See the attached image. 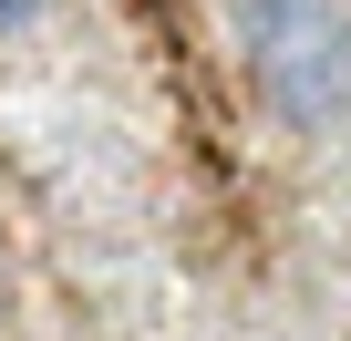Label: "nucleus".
I'll return each instance as SVG.
<instances>
[{"mask_svg": "<svg viewBox=\"0 0 351 341\" xmlns=\"http://www.w3.org/2000/svg\"><path fill=\"white\" fill-rule=\"evenodd\" d=\"M248 32V73L279 104V124L330 134L351 114V11L341 0H238Z\"/></svg>", "mask_w": 351, "mask_h": 341, "instance_id": "f257e3e1", "label": "nucleus"}, {"mask_svg": "<svg viewBox=\"0 0 351 341\" xmlns=\"http://www.w3.org/2000/svg\"><path fill=\"white\" fill-rule=\"evenodd\" d=\"M52 0H0V32H21V21H42Z\"/></svg>", "mask_w": 351, "mask_h": 341, "instance_id": "f03ea898", "label": "nucleus"}]
</instances>
